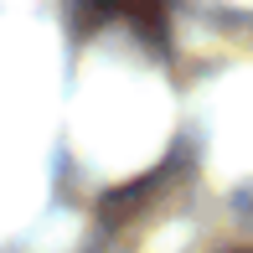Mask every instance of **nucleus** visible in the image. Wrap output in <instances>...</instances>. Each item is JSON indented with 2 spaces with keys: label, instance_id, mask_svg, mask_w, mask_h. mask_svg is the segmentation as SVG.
I'll use <instances>...</instances> for the list:
<instances>
[{
  "label": "nucleus",
  "instance_id": "nucleus-2",
  "mask_svg": "<svg viewBox=\"0 0 253 253\" xmlns=\"http://www.w3.org/2000/svg\"><path fill=\"white\" fill-rule=\"evenodd\" d=\"M238 253H253V248H238Z\"/></svg>",
  "mask_w": 253,
  "mask_h": 253
},
{
  "label": "nucleus",
  "instance_id": "nucleus-1",
  "mask_svg": "<svg viewBox=\"0 0 253 253\" xmlns=\"http://www.w3.org/2000/svg\"><path fill=\"white\" fill-rule=\"evenodd\" d=\"M83 10V26H109V21H124L134 26L140 37L150 42H166V0H78Z\"/></svg>",
  "mask_w": 253,
  "mask_h": 253
}]
</instances>
